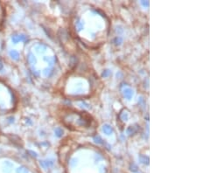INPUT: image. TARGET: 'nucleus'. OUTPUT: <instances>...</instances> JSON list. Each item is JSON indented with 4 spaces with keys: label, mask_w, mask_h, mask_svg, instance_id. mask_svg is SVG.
Segmentation results:
<instances>
[{
    "label": "nucleus",
    "mask_w": 197,
    "mask_h": 173,
    "mask_svg": "<svg viewBox=\"0 0 197 173\" xmlns=\"http://www.w3.org/2000/svg\"><path fill=\"white\" fill-rule=\"evenodd\" d=\"M11 55H12V58H14V59H18V56H19L18 53H17V52H15V51L11 52Z\"/></svg>",
    "instance_id": "20e7f679"
},
{
    "label": "nucleus",
    "mask_w": 197,
    "mask_h": 173,
    "mask_svg": "<svg viewBox=\"0 0 197 173\" xmlns=\"http://www.w3.org/2000/svg\"><path fill=\"white\" fill-rule=\"evenodd\" d=\"M16 172L17 173H28V171H27V169H26L25 167H20V168H18V169H17Z\"/></svg>",
    "instance_id": "f03ea898"
},
{
    "label": "nucleus",
    "mask_w": 197,
    "mask_h": 173,
    "mask_svg": "<svg viewBox=\"0 0 197 173\" xmlns=\"http://www.w3.org/2000/svg\"><path fill=\"white\" fill-rule=\"evenodd\" d=\"M12 165L11 164H9V163H5L4 164V173H10L11 172V171H12Z\"/></svg>",
    "instance_id": "f257e3e1"
},
{
    "label": "nucleus",
    "mask_w": 197,
    "mask_h": 173,
    "mask_svg": "<svg viewBox=\"0 0 197 173\" xmlns=\"http://www.w3.org/2000/svg\"><path fill=\"white\" fill-rule=\"evenodd\" d=\"M4 14V10H3V8H2V6H1V4H0V24L3 21Z\"/></svg>",
    "instance_id": "7ed1b4c3"
}]
</instances>
